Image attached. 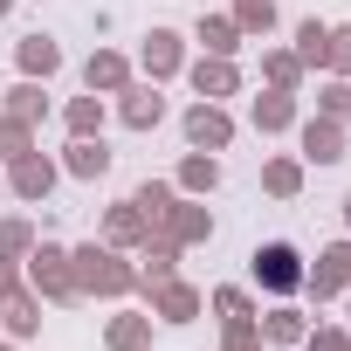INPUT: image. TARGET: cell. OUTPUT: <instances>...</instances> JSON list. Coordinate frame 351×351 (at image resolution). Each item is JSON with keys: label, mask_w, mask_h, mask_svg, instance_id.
Returning <instances> with one entry per match:
<instances>
[{"label": "cell", "mask_w": 351, "mask_h": 351, "mask_svg": "<svg viewBox=\"0 0 351 351\" xmlns=\"http://www.w3.org/2000/svg\"><path fill=\"white\" fill-rule=\"evenodd\" d=\"M344 310H351V289H344Z\"/></svg>", "instance_id": "obj_42"}, {"label": "cell", "mask_w": 351, "mask_h": 351, "mask_svg": "<svg viewBox=\"0 0 351 351\" xmlns=\"http://www.w3.org/2000/svg\"><path fill=\"white\" fill-rule=\"evenodd\" d=\"M117 97H124L117 117H124L131 131H158V124H165V97H158V83H124Z\"/></svg>", "instance_id": "obj_9"}, {"label": "cell", "mask_w": 351, "mask_h": 351, "mask_svg": "<svg viewBox=\"0 0 351 351\" xmlns=\"http://www.w3.org/2000/svg\"><path fill=\"white\" fill-rule=\"evenodd\" d=\"M248 124H255L262 138L289 131V124H296V90H262V97L248 104Z\"/></svg>", "instance_id": "obj_15"}, {"label": "cell", "mask_w": 351, "mask_h": 351, "mask_svg": "<svg viewBox=\"0 0 351 351\" xmlns=\"http://www.w3.org/2000/svg\"><path fill=\"white\" fill-rule=\"evenodd\" d=\"M186 76H193V90H200L207 104H221V97H234V90H241V69H234V56H200Z\"/></svg>", "instance_id": "obj_11"}, {"label": "cell", "mask_w": 351, "mask_h": 351, "mask_svg": "<svg viewBox=\"0 0 351 351\" xmlns=\"http://www.w3.org/2000/svg\"><path fill=\"white\" fill-rule=\"evenodd\" d=\"M21 282H28L42 303H76V296H83V289H76V262H69V248H56V241H35V248H28Z\"/></svg>", "instance_id": "obj_2"}, {"label": "cell", "mask_w": 351, "mask_h": 351, "mask_svg": "<svg viewBox=\"0 0 351 351\" xmlns=\"http://www.w3.org/2000/svg\"><path fill=\"white\" fill-rule=\"evenodd\" d=\"M172 186H180L186 200L214 193V186H221V158H214V152H186V158H180V172H172Z\"/></svg>", "instance_id": "obj_19"}, {"label": "cell", "mask_w": 351, "mask_h": 351, "mask_svg": "<svg viewBox=\"0 0 351 351\" xmlns=\"http://www.w3.org/2000/svg\"><path fill=\"white\" fill-rule=\"evenodd\" d=\"M351 145H344V124L337 117H310L303 124V165H337Z\"/></svg>", "instance_id": "obj_12"}, {"label": "cell", "mask_w": 351, "mask_h": 351, "mask_svg": "<svg viewBox=\"0 0 351 351\" xmlns=\"http://www.w3.org/2000/svg\"><path fill=\"white\" fill-rule=\"evenodd\" d=\"M56 180H62V165H56L49 152H21V158H8V193L28 200V207H42V200L56 193Z\"/></svg>", "instance_id": "obj_4"}, {"label": "cell", "mask_w": 351, "mask_h": 351, "mask_svg": "<svg viewBox=\"0 0 351 351\" xmlns=\"http://www.w3.org/2000/svg\"><path fill=\"white\" fill-rule=\"evenodd\" d=\"M21 152H35V124H21V117H8V110H0V165H8V158H21Z\"/></svg>", "instance_id": "obj_31"}, {"label": "cell", "mask_w": 351, "mask_h": 351, "mask_svg": "<svg viewBox=\"0 0 351 351\" xmlns=\"http://www.w3.org/2000/svg\"><path fill=\"white\" fill-rule=\"evenodd\" d=\"M193 35H200V49H207V56H234V49L248 42V35L234 28V14H200V28H193Z\"/></svg>", "instance_id": "obj_22"}, {"label": "cell", "mask_w": 351, "mask_h": 351, "mask_svg": "<svg viewBox=\"0 0 351 351\" xmlns=\"http://www.w3.org/2000/svg\"><path fill=\"white\" fill-rule=\"evenodd\" d=\"M221 351H262V337L255 330H234V337H221Z\"/></svg>", "instance_id": "obj_38"}, {"label": "cell", "mask_w": 351, "mask_h": 351, "mask_svg": "<svg viewBox=\"0 0 351 351\" xmlns=\"http://www.w3.org/2000/svg\"><path fill=\"white\" fill-rule=\"evenodd\" d=\"M324 49H330V21H296V62L303 69H324Z\"/></svg>", "instance_id": "obj_28"}, {"label": "cell", "mask_w": 351, "mask_h": 351, "mask_svg": "<svg viewBox=\"0 0 351 351\" xmlns=\"http://www.w3.org/2000/svg\"><path fill=\"white\" fill-rule=\"evenodd\" d=\"M262 76H269V90H296V83H303L296 49H269V56H262Z\"/></svg>", "instance_id": "obj_30"}, {"label": "cell", "mask_w": 351, "mask_h": 351, "mask_svg": "<svg viewBox=\"0 0 351 351\" xmlns=\"http://www.w3.org/2000/svg\"><path fill=\"white\" fill-rule=\"evenodd\" d=\"M145 296H152V317H158V324H193V317H200V289L180 282V276L158 282V289H145Z\"/></svg>", "instance_id": "obj_10"}, {"label": "cell", "mask_w": 351, "mask_h": 351, "mask_svg": "<svg viewBox=\"0 0 351 351\" xmlns=\"http://www.w3.org/2000/svg\"><path fill=\"white\" fill-rule=\"evenodd\" d=\"M324 69H330V76H351V28H330V49H324Z\"/></svg>", "instance_id": "obj_35"}, {"label": "cell", "mask_w": 351, "mask_h": 351, "mask_svg": "<svg viewBox=\"0 0 351 351\" xmlns=\"http://www.w3.org/2000/svg\"><path fill=\"white\" fill-rule=\"evenodd\" d=\"M0 317H8V337H35L42 330V296L21 282L14 296H0Z\"/></svg>", "instance_id": "obj_21"}, {"label": "cell", "mask_w": 351, "mask_h": 351, "mask_svg": "<svg viewBox=\"0 0 351 351\" xmlns=\"http://www.w3.org/2000/svg\"><path fill=\"white\" fill-rule=\"evenodd\" d=\"M14 62H21V76L49 83V76L62 69V42H56V35H21V42H14Z\"/></svg>", "instance_id": "obj_14"}, {"label": "cell", "mask_w": 351, "mask_h": 351, "mask_svg": "<svg viewBox=\"0 0 351 351\" xmlns=\"http://www.w3.org/2000/svg\"><path fill=\"white\" fill-rule=\"evenodd\" d=\"M62 172H69V180H104V172H110V145L104 138H69V152H62Z\"/></svg>", "instance_id": "obj_17"}, {"label": "cell", "mask_w": 351, "mask_h": 351, "mask_svg": "<svg viewBox=\"0 0 351 351\" xmlns=\"http://www.w3.org/2000/svg\"><path fill=\"white\" fill-rule=\"evenodd\" d=\"M262 193L269 200H296L303 193V158H269L262 165Z\"/></svg>", "instance_id": "obj_25"}, {"label": "cell", "mask_w": 351, "mask_h": 351, "mask_svg": "<svg viewBox=\"0 0 351 351\" xmlns=\"http://www.w3.org/2000/svg\"><path fill=\"white\" fill-rule=\"evenodd\" d=\"M303 289H310L317 303H330V296H344V289H351V234H344V241H330L317 262H303Z\"/></svg>", "instance_id": "obj_5"}, {"label": "cell", "mask_w": 351, "mask_h": 351, "mask_svg": "<svg viewBox=\"0 0 351 351\" xmlns=\"http://www.w3.org/2000/svg\"><path fill=\"white\" fill-rule=\"evenodd\" d=\"M234 28L241 35H269L276 28V0H234Z\"/></svg>", "instance_id": "obj_32"}, {"label": "cell", "mask_w": 351, "mask_h": 351, "mask_svg": "<svg viewBox=\"0 0 351 351\" xmlns=\"http://www.w3.org/2000/svg\"><path fill=\"white\" fill-rule=\"evenodd\" d=\"M172 200H180V186H172V180H145V186L131 193V207H138V214H145L152 228H158V221L172 214Z\"/></svg>", "instance_id": "obj_27"}, {"label": "cell", "mask_w": 351, "mask_h": 351, "mask_svg": "<svg viewBox=\"0 0 351 351\" xmlns=\"http://www.w3.org/2000/svg\"><path fill=\"white\" fill-rule=\"evenodd\" d=\"M104 344H110V351H152V317H131V310L110 317V324H104Z\"/></svg>", "instance_id": "obj_24"}, {"label": "cell", "mask_w": 351, "mask_h": 351, "mask_svg": "<svg viewBox=\"0 0 351 351\" xmlns=\"http://www.w3.org/2000/svg\"><path fill=\"white\" fill-rule=\"evenodd\" d=\"M14 289H21V262H14V255H0V296H14Z\"/></svg>", "instance_id": "obj_37"}, {"label": "cell", "mask_w": 351, "mask_h": 351, "mask_svg": "<svg viewBox=\"0 0 351 351\" xmlns=\"http://www.w3.org/2000/svg\"><path fill=\"white\" fill-rule=\"evenodd\" d=\"M180 131H186V145H193V152H228V145H234V117H228L221 104H207V97L180 117Z\"/></svg>", "instance_id": "obj_6"}, {"label": "cell", "mask_w": 351, "mask_h": 351, "mask_svg": "<svg viewBox=\"0 0 351 351\" xmlns=\"http://www.w3.org/2000/svg\"><path fill=\"white\" fill-rule=\"evenodd\" d=\"M248 276H255L269 296H296V289H303V255H296V241H262V248L248 255Z\"/></svg>", "instance_id": "obj_3"}, {"label": "cell", "mask_w": 351, "mask_h": 351, "mask_svg": "<svg viewBox=\"0 0 351 351\" xmlns=\"http://www.w3.org/2000/svg\"><path fill=\"white\" fill-rule=\"evenodd\" d=\"M207 303L221 310V330H228V337H234V330H255V317H262V310L248 303V289H214Z\"/></svg>", "instance_id": "obj_23"}, {"label": "cell", "mask_w": 351, "mask_h": 351, "mask_svg": "<svg viewBox=\"0 0 351 351\" xmlns=\"http://www.w3.org/2000/svg\"><path fill=\"white\" fill-rule=\"evenodd\" d=\"M152 234H165L172 248H200V241L214 234V214H207V207H193V200H172V214H165Z\"/></svg>", "instance_id": "obj_8"}, {"label": "cell", "mask_w": 351, "mask_h": 351, "mask_svg": "<svg viewBox=\"0 0 351 351\" xmlns=\"http://www.w3.org/2000/svg\"><path fill=\"white\" fill-rule=\"evenodd\" d=\"M0 104H8V117H21V124H35V117H49V90L35 83V76H21L8 97H0Z\"/></svg>", "instance_id": "obj_26"}, {"label": "cell", "mask_w": 351, "mask_h": 351, "mask_svg": "<svg viewBox=\"0 0 351 351\" xmlns=\"http://www.w3.org/2000/svg\"><path fill=\"white\" fill-rule=\"evenodd\" d=\"M145 234H152V221H145L131 200H117V207L104 214V241H110V248H145Z\"/></svg>", "instance_id": "obj_20"}, {"label": "cell", "mask_w": 351, "mask_h": 351, "mask_svg": "<svg viewBox=\"0 0 351 351\" xmlns=\"http://www.w3.org/2000/svg\"><path fill=\"white\" fill-rule=\"evenodd\" d=\"M255 337L289 351V344H303V337H310V317H303V310H289V303H276V310H262V317H255Z\"/></svg>", "instance_id": "obj_16"}, {"label": "cell", "mask_w": 351, "mask_h": 351, "mask_svg": "<svg viewBox=\"0 0 351 351\" xmlns=\"http://www.w3.org/2000/svg\"><path fill=\"white\" fill-rule=\"evenodd\" d=\"M131 83V62L117 56V49H97L90 62H83V90H97V97H117Z\"/></svg>", "instance_id": "obj_18"}, {"label": "cell", "mask_w": 351, "mask_h": 351, "mask_svg": "<svg viewBox=\"0 0 351 351\" xmlns=\"http://www.w3.org/2000/svg\"><path fill=\"white\" fill-rule=\"evenodd\" d=\"M0 351H14V344H8V337H0Z\"/></svg>", "instance_id": "obj_41"}, {"label": "cell", "mask_w": 351, "mask_h": 351, "mask_svg": "<svg viewBox=\"0 0 351 351\" xmlns=\"http://www.w3.org/2000/svg\"><path fill=\"white\" fill-rule=\"evenodd\" d=\"M8 8H14V0H0V21H8Z\"/></svg>", "instance_id": "obj_40"}, {"label": "cell", "mask_w": 351, "mask_h": 351, "mask_svg": "<svg viewBox=\"0 0 351 351\" xmlns=\"http://www.w3.org/2000/svg\"><path fill=\"white\" fill-rule=\"evenodd\" d=\"M172 276H180V248H172L165 234H145V248H138V289H158Z\"/></svg>", "instance_id": "obj_13"}, {"label": "cell", "mask_w": 351, "mask_h": 351, "mask_svg": "<svg viewBox=\"0 0 351 351\" xmlns=\"http://www.w3.org/2000/svg\"><path fill=\"white\" fill-rule=\"evenodd\" d=\"M0 193H8V180H0Z\"/></svg>", "instance_id": "obj_43"}, {"label": "cell", "mask_w": 351, "mask_h": 351, "mask_svg": "<svg viewBox=\"0 0 351 351\" xmlns=\"http://www.w3.org/2000/svg\"><path fill=\"white\" fill-rule=\"evenodd\" d=\"M28 248H35V221L8 214V221H0V255H14V262H28Z\"/></svg>", "instance_id": "obj_33"}, {"label": "cell", "mask_w": 351, "mask_h": 351, "mask_svg": "<svg viewBox=\"0 0 351 351\" xmlns=\"http://www.w3.org/2000/svg\"><path fill=\"white\" fill-rule=\"evenodd\" d=\"M344 234H351V193H344Z\"/></svg>", "instance_id": "obj_39"}, {"label": "cell", "mask_w": 351, "mask_h": 351, "mask_svg": "<svg viewBox=\"0 0 351 351\" xmlns=\"http://www.w3.org/2000/svg\"><path fill=\"white\" fill-rule=\"evenodd\" d=\"M62 124H69V138H104V97H97V90L76 97V104L62 110Z\"/></svg>", "instance_id": "obj_29"}, {"label": "cell", "mask_w": 351, "mask_h": 351, "mask_svg": "<svg viewBox=\"0 0 351 351\" xmlns=\"http://www.w3.org/2000/svg\"><path fill=\"white\" fill-rule=\"evenodd\" d=\"M138 62H145V76H152V83L180 76V69H186V42H180V28H152V35H145V49H138Z\"/></svg>", "instance_id": "obj_7"}, {"label": "cell", "mask_w": 351, "mask_h": 351, "mask_svg": "<svg viewBox=\"0 0 351 351\" xmlns=\"http://www.w3.org/2000/svg\"><path fill=\"white\" fill-rule=\"evenodd\" d=\"M303 344H310V351H351V330H344V324H310Z\"/></svg>", "instance_id": "obj_36"}, {"label": "cell", "mask_w": 351, "mask_h": 351, "mask_svg": "<svg viewBox=\"0 0 351 351\" xmlns=\"http://www.w3.org/2000/svg\"><path fill=\"white\" fill-rule=\"evenodd\" d=\"M317 117H337V124L351 117V83H344V76H330V83L317 90Z\"/></svg>", "instance_id": "obj_34"}, {"label": "cell", "mask_w": 351, "mask_h": 351, "mask_svg": "<svg viewBox=\"0 0 351 351\" xmlns=\"http://www.w3.org/2000/svg\"><path fill=\"white\" fill-rule=\"evenodd\" d=\"M69 262H76V289H83V296L117 303V296H131V289H138V269H131V262H124V248H110V241L69 248Z\"/></svg>", "instance_id": "obj_1"}]
</instances>
